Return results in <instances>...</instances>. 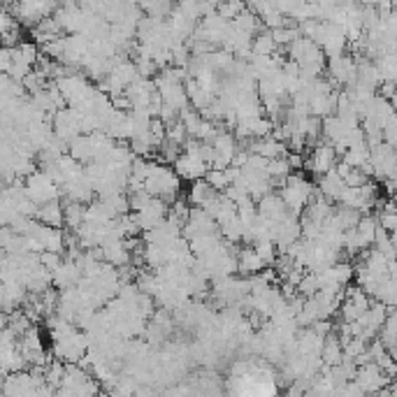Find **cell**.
I'll return each instance as SVG.
<instances>
[{
    "instance_id": "6da1fadb",
    "label": "cell",
    "mask_w": 397,
    "mask_h": 397,
    "mask_svg": "<svg viewBox=\"0 0 397 397\" xmlns=\"http://www.w3.org/2000/svg\"><path fill=\"white\" fill-rule=\"evenodd\" d=\"M144 188H147V193L151 197H160V200H165L167 204H174L181 190V179L179 174L174 172V167H167L154 160L149 177L144 181Z\"/></svg>"
},
{
    "instance_id": "7a4b0ae2",
    "label": "cell",
    "mask_w": 397,
    "mask_h": 397,
    "mask_svg": "<svg viewBox=\"0 0 397 397\" xmlns=\"http://www.w3.org/2000/svg\"><path fill=\"white\" fill-rule=\"evenodd\" d=\"M316 193H318V188L311 186V181L304 179L302 174H291V177L286 179V184L279 190L281 200H284L288 211L295 214V216H300V214L307 209V204L311 202V197Z\"/></svg>"
},
{
    "instance_id": "3957f363",
    "label": "cell",
    "mask_w": 397,
    "mask_h": 397,
    "mask_svg": "<svg viewBox=\"0 0 397 397\" xmlns=\"http://www.w3.org/2000/svg\"><path fill=\"white\" fill-rule=\"evenodd\" d=\"M24 186H26L28 197L37 204V207H44V204H49L60 197V186L44 170H37L35 174H30V177L24 181Z\"/></svg>"
},
{
    "instance_id": "277c9868",
    "label": "cell",
    "mask_w": 397,
    "mask_h": 397,
    "mask_svg": "<svg viewBox=\"0 0 397 397\" xmlns=\"http://www.w3.org/2000/svg\"><path fill=\"white\" fill-rule=\"evenodd\" d=\"M53 133L65 144H72L77 137H82V114L72 107L56 112L53 114Z\"/></svg>"
},
{
    "instance_id": "5b68a950",
    "label": "cell",
    "mask_w": 397,
    "mask_h": 397,
    "mask_svg": "<svg viewBox=\"0 0 397 397\" xmlns=\"http://www.w3.org/2000/svg\"><path fill=\"white\" fill-rule=\"evenodd\" d=\"M370 151H372L370 163L374 167V177L381 181L397 179V149L384 142L381 147L370 149Z\"/></svg>"
},
{
    "instance_id": "8992f818",
    "label": "cell",
    "mask_w": 397,
    "mask_h": 397,
    "mask_svg": "<svg viewBox=\"0 0 397 397\" xmlns=\"http://www.w3.org/2000/svg\"><path fill=\"white\" fill-rule=\"evenodd\" d=\"M327 70H330V79L334 82V86L349 89L358 82V63H356V58L349 56V53L327 58Z\"/></svg>"
},
{
    "instance_id": "52a82bcc",
    "label": "cell",
    "mask_w": 397,
    "mask_h": 397,
    "mask_svg": "<svg viewBox=\"0 0 397 397\" xmlns=\"http://www.w3.org/2000/svg\"><path fill=\"white\" fill-rule=\"evenodd\" d=\"M339 163V156L337 151H334L332 144H320V147H316L311 154L307 156V160H304V167H307L309 172H314L316 177H323V174L332 172L334 167H337Z\"/></svg>"
},
{
    "instance_id": "ba28073f",
    "label": "cell",
    "mask_w": 397,
    "mask_h": 397,
    "mask_svg": "<svg viewBox=\"0 0 397 397\" xmlns=\"http://www.w3.org/2000/svg\"><path fill=\"white\" fill-rule=\"evenodd\" d=\"M356 384L363 388L365 395H379L384 388L391 386V379L386 377L384 370L379 367L377 363H370L365 367H358V377H356Z\"/></svg>"
},
{
    "instance_id": "9c48e42d",
    "label": "cell",
    "mask_w": 397,
    "mask_h": 397,
    "mask_svg": "<svg viewBox=\"0 0 397 397\" xmlns=\"http://www.w3.org/2000/svg\"><path fill=\"white\" fill-rule=\"evenodd\" d=\"M240 154V147H237V137L233 133L223 131L216 142H214V165L216 170H226V167H230L235 163V156Z\"/></svg>"
},
{
    "instance_id": "30bf717a",
    "label": "cell",
    "mask_w": 397,
    "mask_h": 397,
    "mask_svg": "<svg viewBox=\"0 0 397 397\" xmlns=\"http://www.w3.org/2000/svg\"><path fill=\"white\" fill-rule=\"evenodd\" d=\"M167 216H170V204H167L165 200H160V197H154V200H151L142 211L135 214V219H137V223H140L142 233L156 230V228L163 223Z\"/></svg>"
},
{
    "instance_id": "8fae6325",
    "label": "cell",
    "mask_w": 397,
    "mask_h": 397,
    "mask_svg": "<svg viewBox=\"0 0 397 397\" xmlns=\"http://www.w3.org/2000/svg\"><path fill=\"white\" fill-rule=\"evenodd\" d=\"M82 279H84V272H82L79 263L67 258V261L53 272V288H58L60 293L72 291V288H79Z\"/></svg>"
},
{
    "instance_id": "7c38bea8",
    "label": "cell",
    "mask_w": 397,
    "mask_h": 397,
    "mask_svg": "<svg viewBox=\"0 0 397 397\" xmlns=\"http://www.w3.org/2000/svg\"><path fill=\"white\" fill-rule=\"evenodd\" d=\"M247 151L249 154H256V156H263L267 160H274V158H286L291 151H288V144L274 140V137H265V140H251L247 144Z\"/></svg>"
},
{
    "instance_id": "4fadbf2b",
    "label": "cell",
    "mask_w": 397,
    "mask_h": 397,
    "mask_svg": "<svg viewBox=\"0 0 397 397\" xmlns=\"http://www.w3.org/2000/svg\"><path fill=\"white\" fill-rule=\"evenodd\" d=\"M211 167L207 163H202L200 158L195 156H181L177 163H174V172L179 174V179H186V181H200L207 177V172Z\"/></svg>"
},
{
    "instance_id": "5bb4252c",
    "label": "cell",
    "mask_w": 397,
    "mask_h": 397,
    "mask_svg": "<svg viewBox=\"0 0 397 397\" xmlns=\"http://www.w3.org/2000/svg\"><path fill=\"white\" fill-rule=\"evenodd\" d=\"M258 214H261L263 219L272 221V223H281V221L288 219L291 211H288V207L284 204V200H281L279 193H272L258 202Z\"/></svg>"
},
{
    "instance_id": "9a60e30c",
    "label": "cell",
    "mask_w": 397,
    "mask_h": 397,
    "mask_svg": "<svg viewBox=\"0 0 397 397\" xmlns=\"http://www.w3.org/2000/svg\"><path fill=\"white\" fill-rule=\"evenodd\" d=\"M316 188H318L320 195L327 197V200L339 202L341 195H344V190H346V181L339 177L337 170H332V172L323 174V177H318V186Z\"/></svg>"
},
{
    "instance_id": "2e32d148",
    "label": "cell",
    "mask_w": 397,
    "mask_h": 397,
    "mask_svg": "<svg viewBox=\"0 0 397 397\" xmlns=\"http://www.w3.org/2000/svg\"><path fill=\"white\" fill-rule=\"evenodd\" d=\"M379 214H365L360 219V223H358L356 233H358V240H360L363 249L370 251L372 244L377 242V233H379Z\"/></svg>"
},
{
    "instance_id": "e0dca14e",
    "label": "cell",
    "mask_w": 397,
    "mask_h": 397,
    "mask_svg": "<svg viewBox=\"0 0 397 397\" xmlns=\"http://www.w3.org/2000/svg\"><path fill=\"white\" fill-rule=\"evenodd\" d=\"M37 221L47 228H63L65 226V204L60 200L44 204V207H40V211H37Z\"/></svg>"
},
{
    "instance_id": "ac0fdd59",
    "label": "cell",
    "mask_w": 397,
    "mask_h": 397,
    "mask_svg": "<svg viewBox=\"0 0 397 397\" xmlns=\"http://www.w3.org/2000/svg\"><path fill=\"white\" fill-rule=\"evenodd\" d=\"M265 263L263 258L256 254L254 247H247L240 251V272L244 274V277H256V274L265 272Z\"/></svg>"
},
{
    "instance_id": "d6986e66",
    "label": "cell",
    "mask_w": 397,
    "mask_h": 397,
    "mask_svg": "<svg viewBox=\"0 0 397 397\" xmlns=\"http://www.w3.org/2000/svg\"><path fill=\"white\" fill-rule=\"evenodd\" d=\"M323 365L325 367H337V365L344 363V346H341V341L337 334H327L325 337V346H323Z\"/></svg>"
},
{
    "instance_id": "ffe728a7",
    "label": "cell",
    "mask_w": 397,
    "mask_h": 397,
    "mask_svg": "<svg viewBox=\"0 0 397 397\" xmlns=\"http://www.w3.org/2000/svg\"><path fill=\"white\" fill-rule=\"evenodd\" d=\"M216 195H219V193H216V190H214L204 179L193 181V186H190V190H188V204H195V207L204 209Z\"/></svg>"
},
{
    "instance_id": "44dd1931",
    "label": "cell",
    "mask_w": 397,
    "mask_h": 397,
    "mask_svg": "<svg viewBox=\"0 0 397 397\" xmlns=\"http://www.w3.org/2000/svg\"><path fill=\"white\" fill-rule=\"evenodd\" d=\"M77 163L82 165H89V163H93L96 160V151H93V142H91V137L89 135H82L77 137L72 144H70V151H67Z\"/></svg>"
},
{
    "instance_id": "7402d4cb",
    "label": "cell",
    "mask_w": 397,
    "mask_h": 397,
    "mask_svg": "<svg viewBox=\"0 0 397 397\" xmlns=\"http://www.w3.org/2000/svg\"><path fill=\"white\" fill-rule=\"evenodd\" d=\"M254 56H274L277 53V42H274V37H272V30H267L263 28L261 33H258L254 37Z\"/></svg>"
},
{
    "instance_id": "603a6c76",
    "label": "cell",
    "mask_w": 397,
    "mask_h": 397,
    "mask_svg": "<svg viewBox=\"0 0 397 397\" xmlns=\"http://www.w3.org/2000/svg\"><path fill=\"white\" fill-rule=\"evenodd\" d=\"M330 272H332L334 281H337L339 286H344V288L356 279V265L349 263V261H339L337 265H332Z\"/></svg>"
},
{
    "instance_id": "cb8c5ba5",
    "label": "cell",
    "mask_w": 397,
    "mask_h": 397,
    "mask_svg": "<svg viewBox=\"0 0 397 397\" xmlns=\"http://www.w3.org/2000/svg\"><path fill=\"white\" fill-rule=\"evenodd\" d=\"M254 249H256V254L263 258V263L267 267H272L274 263H277L279 249H277V244H274L272 240H258V242H254Z\"/></svg>"
},
{
    "instance_id": "d4e9b609",
    "label": "cell",
    "mask_w": 397,
    "mask_h": 397,
    "mask_svg": "<svg viewBox=\"0 0 397 397\" xmlns=\"http://www.w3.org/2000/svg\"><path fill=\"white\" fill-rule=\"evenodd\" d=\"M181 124H184L188 137H197V135H200L202 124H204V117L200 112H195V110H184V112H181Z\"/></svg>"
},
{
    "instance_id": "484cf974",
    "label": "cell",
    "mask_w": 397,
    "mask_h": 397,
    "mask_svg": "<svg viewBox=\"0 0 397 397\" xmlns=\"http://www.w3.org/2000/svg\"><path fill=\"white\" fill-rule=\"evenodd\" d=\"M341 160H344V163L349 165V167H358V170H360V167H365L372 160V151H370V147H363V149H349L344 156H341Z\"/></svg>"
},
{
    "instance_id": "4316f807",
    "label": "cell",
    "mask_w": 397,
    "mask_h": 397,
    "mask_svg": "<svg viewBox=\"0 0 397 397\" xmlns=\"http://www.w3.org/2000/svg\"><path fill=\"white\" fill-rule=\"evenodd\" d=\"M204 181L216 190V193H226L228 186H230V181H228V174L226 170H216V167H211V170L207 172V177H204Z\"/></svg>"
},
{
    "instance_id": "83f0119b",
    "label": "cell",
    "mask_w": 397,
    "mask_h": 397,
    "mask_svg": "<svg viewBox=\"0 0 397 397\" xmlns=\"http://www.w3.org/2000/svg\"><path fill=\"white\" fill-rule=\"evenodd\" d=\"M247 7H249V5H244V3H226V5H219L216 12H219L221 19H226L228 24H233V21L237 19L240 14L247 10Z\"/></svg>"
},
{
    "instance_id": "f1b7e54d",
    "label": "cell",
    "mask_w": 397,
    "mask_h": 397,
    "mask_svg": "<svg viewBox=\"0 0 397 397\" xmlns=\"http://www.w3.org/2000/svg\"><path fill=\"white\" fill-rule=\"evenodd\" d=\"M379 226L384 228L393 240H397V211H381L379 214Z\"/></svg>"
},
{
    "instance_id": "f546056e",
    "label": "cell",
    "mask_w": 397,
    "mask_h": 397,
    "mask_svg": "<svg viewBox=\"0 0 397 397\" xmlns=\"http://www.w3.org/2000/svg\"><path fill=\"white\" fill-rule=\"evenodd\" d=\"M346 181V186L349 188H363V186H367L372 177L365 170H358V167H353V170L349 172V177L344 179Z\"/></svg>"
},
{
    "instance_id": "4dcf8cb0",
    "label": "cell",
    "mask_w": 397,
    "mask_h": 397,
    "mask_svg": "<svg viewBox=\"0 0 397 397\" xmlns=\"http://www.w3.org/2000/svg\"><path fill=\"white\" fill-rule=\"evenodd\" d=\"M40 263H42L44 270H49V272L53 274L60 265L65 263V258L60 256V254H49V251H47V254H42V256H40Z\"/></svg>"
},
{
    "instance_id": "1f68e13d",
    "label": "cell",
    "mask_w": 397,
    "mask_h": 397,
    "mask_svg": "<svg viewBox=\"0 0 397 397\" xmlns=\"http://www.w3.org/2000/svg\"><path fill=\"white\" fill-rule=\"evenodd\" d=\"M391 107H393V112L397 114V93H395V96L391 98Z\"/></svg>"
}]
</instances>
